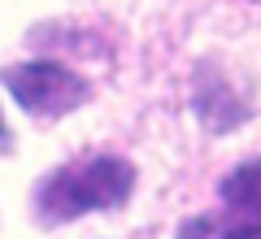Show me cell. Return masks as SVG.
<instances>
[{"mask_svg":"<svg viewBox=\"0 0 261 239\" xmlns=\"http://www.w3.org/2000/svg\"><path fill=\"white\" fill-rule=\"evenodd\" d=\"M135 192V166L122 156H83L53 170L35 187V218L44 226L74 222L96 209H122Z\"/></svg>","mask_w":261,"mask_h":239,"instance_id":"1","label":"cell"},{"mask_svg":"<svg viewBox=\"0 0 261 239\" xmlns=\"http://www.w3.org/2000/svg\"><path fill=\"white\" fill-rule=\"evenodd\" d=\"M5 87L9 96L35 118H65L79 104L92 100V83L79 78L74 70H65L57 61H27L5 70Z\"/></svg>","mask_w":261,"mask_h":239,"instance_id":"2","label":"cell"},{"mask_svg":"<svg viewBox=\"0 0 261 239\" xmlns=\"http://www.w3.org/2000/svg\"><path fill=\"white\" fill-rule=\"evenodd\" d=\"M214 235V218H187L178 226V239H209Z\"/></svg>","mask_w":261,"mask_h":239,"instance_id":"5","label":"cell"},{"mask_svg":"<svg viewBox=\"0 0 261 239\" xmlns=\"http://www.w3.org/2000/svg\"><path fill=\"white\" fill-rule=\"evenodd\" d=\"M192 109H196V118L205 122V130L226 135V130H235V126L248 122L252 104H248V96H244V92H235V83H231V78H222L214 65H200V70H196Z\"/></svg>","mask_w":261,"mask_h":239,"instance_id":"3","label":"cell"},{"mask_svg":"<svg viewBox=\"0 0 261 239\" xmlns=\"http://www.w3.org/2000/svg\"><path fill=\"white\" fill-rule=\"evenodd\" d=\"M0 135H5V122H0Z\"/></svg>","mask_w":261,"mask_h":239,"instance_id":"7","label":"cell"},{"mask_svg":"<svg viewBox=\"0 0 261 239\" xmlns=\"http://www.w3.org/2000/svg\"><path fill=\"white\" fill-rule=\"evenodd\" d=\"M218 192H222V204L235 218H261V156L226 170Z\"/></svg>","mask_w":261,"mask_h":239,"instance_id":"4","label":"cell"},{"mask_svg":"<svg viewBox=\"0 0 261 239\" xmlns=\"http://www.w3.org/2000/svg\"><path fill=\"white\" fill-rule=\"evenodd\" d=\"M222 239H261V218H235V226Z\"/></svg>","mask_w":261,"mask_h":239,"instance_id":"6","label":"cell"}]
</instances>
